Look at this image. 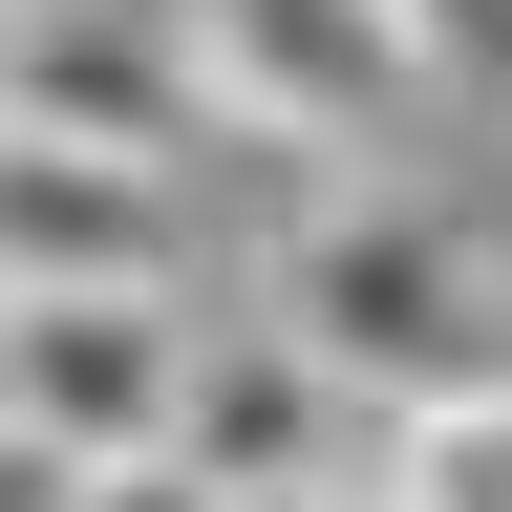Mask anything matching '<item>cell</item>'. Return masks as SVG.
Listing matches in <instances>:
<instances>
[{
	"instance_id": "8992f818",
	"label": "cell",
	"mask_w": 512,
	"mask_h": 512,
	"mask_svg": "<svg viewBox=\"0 0 512 512\" xmlns=\"http://www.w3.org/2000/svg\"><path fill=\"white\" fill-rule=\"evenodd\" d=\"M64 278H171V171L0 107V299H64Z\"/></svg>"
},
{
	"instance_id": "3957f363",
	"label": "cell",
	"mask_w": 512,
	"mask_h": 512,
	"mask_svg": "<svg viewBox=\"0 0 512 512\" xmlns=\"http://www.w3.org/2000/svg\"><path fill=\"white\" fill-rule=\"evenodd\" d=\"M171 406H192V299L171 278L0 299V448H43V470H150Z\"/></svg>"
},
{
	"instance_id": "7a4b0ae2",
	"label": "cell",
	"mask_w": 512,
	"mask_h": 512,
	"mask_svg": "<svg viewBox=\"0 0 512 512\" xmlns=\"http://www.w3.org/2000/svg\"><path fill=\"white\" fill-rule=\"evenodd\" d=\"M171 43H192V107L256 128V150H299V171L406 150L427 86H448L406 0H171Z\"/></svg>"
},
{
	"instance_id": "5b68a950",
	"label": "cell",
	"mask_w": 512,
	"mask_h": 512,
	"mask_svg": "<svg viewBox=\"0 0 512 512\" xmlns=\"http://www.w3.org/2000/svg\"><path fill=\"white\" fill-rule=\"evenodd\" d=\"M0 107L64 128V150H128V171H171L192 128V43L171 22H128V0H22V43H0Z\"/></svg>"
},
{
	"instance_id": "52a82bcc",
	"label": "cell",
	"mask_w": 512,
	"mask_h": 512,
	"mask_svg": "<svg viewBox=\"0 0 512 512\" xmlns=\"http://www.w3.org/2000/svg\"><path fill=\"white\" fill-rule=\"evenodd\" d=\"M427 22V64H470V86H512V0H406Z\"/></svg>"
},
{
	"instance_id": "6da1fadb",
	"label": "cell",
	"mask_w": 512,
	"mask_h": 512,
	"mask_svg": "<svg viewBox=\"0 0 512 512\" xmlns=\"http://www.w3.org/2000/svg\"><path fill=\"white\" fill-rule=\"evenodd\" d=\"M256 320L363 427H491L512 406V214H470V192H320V214H278Z\"/></svg>"
},
{
	"instance_id": "9c48e42d",
	"label": "cell",
	"mask_w": 512,
	"mask_h": 512,
	"mask_svg": "<svg viewBox=\"0 0 512 512\" xmlns=\"http://www.w3.org/2000/svg\"><path fill=\"white\" fill-rule=\"evenodd\" d=\"M0 43H22V0H0Z\"/></svg>"
},
{
	"instance_id": "277c9868",
	"label": "cell",
	"mask_w": 512,
	"mask_h": 512,
	"mask_svg": "<svg viewBox=\"0 0 512 512\" xmlns=\"http://www.w3.org/2000/svg\"><path fill=\"white\" fill-rule=\"evenodd\" d=\"M363 448H384V427H363L342 384H320V363L278 342V320H235V342H192V406H171V470L214 491V512H299V491H342Z\"/></svg>"
},
{
	"instance_id": "ba28073f",
	"label": "cell",
	"mask_w": 512,
	"mask_h": 512,
	"mask_svg": "<svg viewBox=\"0 0 512 512\" xmlns=\"http://www.w3.org/2000/svg\"><path fill=\"white\" fill-rule=\"evenodd\" d=\"M299 512H427V491H406V470H384V448H363V470H342V491H299Z\"/></svg>"
}]
</instances>
